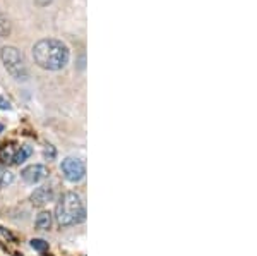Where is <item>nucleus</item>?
<instances>
[{
	"label": "nucleus",
	"mask_w": 257,
	"mask_h": 256,
	"mask_svg": "<svg viewBox=\"0 0 257 256\" xmlns=\"http://www.w3.org/2000/svg\"><path fill=\"white\" fill-rule=\"evenodd\" d=\"M33 59L34 64L45 71H62L69 64L71 50L62 40L43 38L33 46Z\"/></svg>",
	"instance_id": "1"
},
{
	"label": "nucleus",
	"mask_w": 257,
	"mask_h": 256,
	"mask_svg": "<svg viewBox=\"0 0 257 256\" xmlns=\"http://www.w3.org/2000/svg\"><path fill=\"white\" fill-rule=\"evenodd\" d=\"M55 220L58 226L71 227L83 224L86 220V207L84 201L77 193L69 191L60 196L55 207Z\"/></svg>",
	"instance_id": "2"
},
{
	"label": "nucleus",
	"mask_w": 257,
	"mask_h": 256,
	"mask_svg": "<svg viewBox=\"0 0 257 256\" xmlns=\"http://www.w3.org/2000/svg\"><path fill=\"white\" fill-rule=\"evenodd\" d=\"M0 60H2L3 67L7 69L10 76L17 81H26L29 76L28 72V65H26V59L21 52H19L15 46H2L0 50Z\"/></svg>",
	"instance_id": "3"
},
{
	"label": "nucleus",
	"mask_w": 257,
	"mask_h": 256,
	"mask_svg": "<svg viewBox=\"0 0 257 256\" xmlns=\"http://www.w3.org/2000/svg\"><path fill=\"white\" fill-rule=\"evenodd\" d=\"M60 170L64 174V177L69 182L76 184V182H81L86 176V164L81 158L77 157H67L62 160Z\"/></svg>",
	"instance_id": "4"
},
{
	"label": "nucleus",
	"mask_w": 257,
	"mask_h": 256,
	"mask_svg": "<svg viewBox=\"0 0 257 256\" xmlns=\"http://www.w3.org/2000/svg\"><path fill=\"white\" fill-rule=\"evenodd\" d=\"M48 169L41 164H33V165H28L26 169H22L21 172V177L24 182L28 184H38V182L45 181L48 177Z\"/></svg>",
	"instance_id": "5"
},
{
	"label": "nucleus",
	"mask_w": 257,
	"mask_h": 256,
	"mask_svg": "<svg viewBox=\"0 0 257 256\" xmlns=\"http://www.w3.org/2000/svg\"><path fill=\"white\" fill-rule=\"evenodd\" d=\"M53 188H50V186H41V188L34 189V193L31 195V203L34 205V207H43V205L50 203V201L53 200Z\"/></svg>",
	"instance_id": "6"
},
{
	"label": "nucleus",
	"mask_w": 257,
	"mask_h": 256,
	"mask_svg": "<svg viewBox=\"0 0 257 256\" xmlns=\"http://www.w3.org/2000/svg\"><path fill=\"white\" fill-rule=\"evenodd\" d=\"M31 153H33V148H31L29 145H22L21 148H19L17 151L14 153V157H12V164L14 165H21V164H24L26 160L31 157Z\"/></svg>",
	"instance_id": "7"
},
{
	"label": "nucleus",
	"mask_w": 257,
	"mask_h": 256,
	"mask_svg": "<svg viewBox=\"0 0 257 256\" xmlns=\"http://www.w3.org/2000/svg\"><path fill=\"white\" fill-rule=\"evenodd\" d=\"M34 226H36V229H40V231H48L52 227V213L41 212L36 217V220H34Z\"/></svg>",
	"instance_id": "8"
},
{
	"label": "nucleus",
	"mask_w": 257,
	"mask_h": 256,
	"mask_svg": "<svg viewBox=\"0 0 257 256\" xmlns=\"http://www.w3.org/2000/svg\"><path fill=\"white\" fill-rule=\"evenodd\" d=\"M12 33V24H10L9 17L0 10V38H7Z\"/></svg>",
	"instance_id": "9"
},
{
	"label": "nucleus",
	"mask_w": 257,
	"mask_h": 256,
	"mask_svg": "<svg viewBox=\"0 0 257 256\" xmlns=\"http://www.w3.org/2000/svg\"><path fill=\"white\" fill-rule=\"evenodd\" d=\"M31 248H33L34 251H40V253H43V251L48 250V243L43 241V239H31Z\"/></svg>",
	"instance_id": "10"
},
{
	"label": "nucleus",
	"mask_w": 257,
	"mask_h": 256,
	"mask_svg": "<svg viewBox=\"0 0 257 256\" xmlns=\"http://www.w3.org/2000/svg\"><path fill=\"white\" fill-rule=\"evenodd\" d=\"M12 157H14V150L10 148V146H7V148L0 150V160H3V162H12Z\"/></svg>",
	"instance_id": "11"
},
{
	"label": "nucleus",
	"mask_w": 257,
	"mask_h": 256,
	"mask_svg": "<svg viewBox=\"0 0 257 256\" xmlns=\"http://www.w3.org/2000/svg\"><path fill=\"white\" fill-rule=\"evenodd\" d=\"M0 176H2V179H0V188H3V186L12 184V181H14V174H10V172H2V174H0Z\"/></svg>",
	"instance_id": "12"
},
{
	"label": "nucleus",
	"mask_w": 257,
	"mask_h": 256,
	"mask_svg": "<svg viewBox=\"0 0 257 256\" xmlns=\"http://www.w3.org/2000/svg\"><path fill=\"white\" fill-rule=\"evenodd\" d=\"M43 155H45V158H48V160H55L57 151H55V148H53L52 145H46V148H45V151H43Z\"/></svg>",
	"instance_id": "13"
},
{
	"label": "nucleus",
	"mask_w": 257,
	"mask_h": 256,
	"mask_svg": "<svg viewBox=\"0 0 257 256\" xmlns=\"http://www.w3.org/2000/svg\"><path fill=\"white\" fill-rule=\"evenodd\" d=\"M0 108H2V110H9L10 108V102L7 98H3L2 95H0Z\"/></svg>",
	"instance_id": "14"
}]
</instances>
